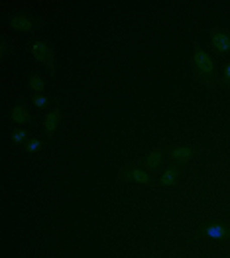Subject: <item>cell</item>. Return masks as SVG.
Wrapping results in <instances>:
<instances>
[{"label": "cell", "mask_w": 230, "mask_h": 258, "mask_svg": "<svg viewBox=\"0 0 230 258\" xmlns=\"http://www.w3.org/2000/svg\"><path fill=\"white\" fill-rule=\"evenodd\" d=\"M191 61H193V69L199 77L201 83L205 85H214L216 83V65L212 61L207 49L201 43H195L191 49Z\"/></svg>", "instance_id": "1"}, {"label": "cell", "mask_w": 230, "mask_h": 258, "mask_svg": "<svg viewBox=\"0 0 230 258\" xmlns=\"http://www.w3.org/2000/svg\"><path fill=\"white\" fill-rule=\"evenodd\" d=\"M30 53L32 57L38 61V63L45 65L51 73L57 71V57H55V51L49 43L45 42H32L30 43Z\"/></svg>", "instance_id": "2"}, {"label": "cell", "mask_w": 230, "mask_h": 258, "mask_svg": "<svg viewBox=\"0 0 230 258\" xmlns=\"http://www.w3.org/2000/svg\"><path fill=\"white\" fill-rule=\"evenodd\" d=\"M118 177L122 181L128 183H138V185H151L156 179H154V173L144 170V168H138V166H124L118 170Z\"/></svg>", "instance_id": "3"}, {"label": "cell", "mask_w": 230, "mask_h": 258, "mask_svg": "<svg viewBox=\"0 0 230 258\" xmlns=\"http://www.w3.org/2000/svg\"><path fill=\"white\" fill-rule=\"evenodd\" d=\"M8 28L20 34H30L38 30V22L34 20V16H30L28 12H16L8 18Z\"/></svg>", "instance_id": "4"}, {"label": "cell", "mask_w": 230, "mask_h": 258, "mask_svg": "<svg viewBox=\"0 0 230 258\" xmlns=\"http://www.w3.org/2000/svg\"><path fill=\"white\" fill-rule=\"evenodd\" d=\"M210 45L216 53L220 55H228L230 53V30L224 28H210L209 30Z\"/></svg>", "instance_id": "5"}, {"label": "cell", "mask_w": 230, "mask_h": 258, "mask_svg": "<svg viewBox=\"0 0 230 258\" xmlns=\"http://www.w3.org/2000/svg\"><path fill=\"white\" fill-rule=\"evenodd\" d=\"M168 158L175 164H191L197 158V148L189 144H175L168 148Z\"/></svg>", "instance_id": "6"}, {"label": "cell", "mask_w": 230, "mask_h": 258, "mask_svg": "<svg viewBox=\"0 0 230 258\" xmlns=\"http://www.w3.org/2000/svg\"><path fill=\"white\" fill-rule=\"evenodd\" d=\"M199 235L209 240H230V225L222 221H212L199 231Z\"/></svg>", "instance_id": "7"}, {"label": "cell", "mask_w": 230, "mask_h": 258, "mask_svg": "<svg viewBox=\"0 0 230 258\" xmlns=\"http://www.w3.org/2000/svg\"><path fill=\"white\" fill-rule=\"evenodd\" d=\"M61 122H63V108L61 107L45 112V116H43V120H42V128L49 140L55 136V132H57L59 126H61Z\"/></svg>", "instance_id": "8"}, {"label": "cell", "mask_w": 230, "mask_h": 258, "mask_svg": "<svg viewBox=\"0 0 230 258\" xmlns=\"http://www.w3.org/2000/svg\"><path fill=\"white\" fill-rule=\"evenodd\" d=\"M10 120L14 122V126H26V124H30L32 120H34V116H32V112L26 108V105L18 101V103H14L12 107H10Z\"/></svg>", "instance_id": "9"}, {"label": "cell", "mask_w": 230, "mask_h": 258, "mask_svg": "<svg viewBox=\"0 0 230 258\" xmlns=\"http://www.w3.org/2000/svg\"><path fill=\"white\" fill-rule=\"evenodd\" d=\"M166 156H168V150H164L162 146L154 148L151 152H147V156L144 158V164H142V168H144V170H147V172L154 173L156 170H160V168H162V164H164Z\"/></svg>", "instance_id": "10"}, {"label": "cell", "mask_w": 230, "mask_h": 258, "mask_svg": "<svg viewBox=\"0 0 230 258\" xmlns=\"http://www.w3.org/2000/svg\"><path fill=\"white\" fill-rule=\"evenodd\" d=\"M179 179H181V170H179V166H169L168 170H164V172L160 173V177L156 179V183H158L160 187H164V189H169V187L177 185Z\"/></svg>", "instance_id": "11"}, {"label": "cell", "mask_w": 230, "mask_h": 258, "mask_svg": "<svg viewBox=\"0 0 230 258\" xmlns=\"http://www.w3.org/2000/svg\"><path fill=\"white\" fill-rule=\"evenodd\" d=\"M26 87L30 91V95H45V79H43L40 73H30L26 77Z\"/></svg>", "instance_id": "12"}, {"label": "cell", "mask_w": 230, "mask_h": 258, "mask_svg": "<svg viewBox=\"0 0 230 258\" xmlns=\"http://www.w3.org/2000/svg\"><path fill=\"white\" fill-rule=\"evenodd\" d=\"M30 140V132L24 128V126H14L12 132H10V142L14 144V146H22V144H26Z\"/></svg>", "instance_id": "13"}, {"label": "cell", "mask_w": 230, "mask_h": 258, "mask_svg": "<svg viewBox=\"0 0 230 258\" xmlns=\"http://www.w3.org/2000/svg\"><path fill=\"white\" fill-rule=\"evenodd\" d=\"M30 103L36 108H47L51 105V99L47 95H30Z\"/></svg>", "instance_id": "14"}, {"label": "cell", "mask_w": 230, "mask_h": 258, "mask_svg": "<svg viewBox=\"0 0 230 258\" xmlns=\"http://www.w3.org/2000/svg\"><path fill=\"white\" fill-rule=\"evenodd\" d=\"M43 148V142L40 138H30L26 144H24V150L30 152V154H36V152H40Z\"/></svg>", "instance_id": "15"}, {"label": "cell", "mask_w": 230, "mask_h": 258, "mask_svg": "<svg viewBox=\"0 0 230 258\" xmlns=\"http://www.w3.org/2000/svg\"><path fill=\"white\" fill-rule=\"evenodd\" d=\"M10 53H12V45H10V42H8L6 38H2V40H0V61L4 63V61L10 57Z\"/></svg>", "instance_id": "16"}, {"label": "cell", "mask_w": 230, "mask_h": 258, "mask_svg": "<svg viewBox=\"0 0 230 258\" xmlns=\"http://www.w3.org/2000/svg\"><path fill=\"white\" fill-rule=\"evenodd\" d=\"M224 79H226V83H230V63L224 67Z\"/></svg>", "instance_id": "17"}, {"label": "cell", "mask_w": 230, "mask_h": 258, "mask_svg": "<svg viewBox=\"0 0 230 258\" xmlns=\"http://www.w3.org/2000/svg\"><path fill=\"white\" fill-rule=\"evenodd\" d=\"M226 258H230V254H228V256H226Z\"/></svg>", "instance_id": "18"}]
</instances>
